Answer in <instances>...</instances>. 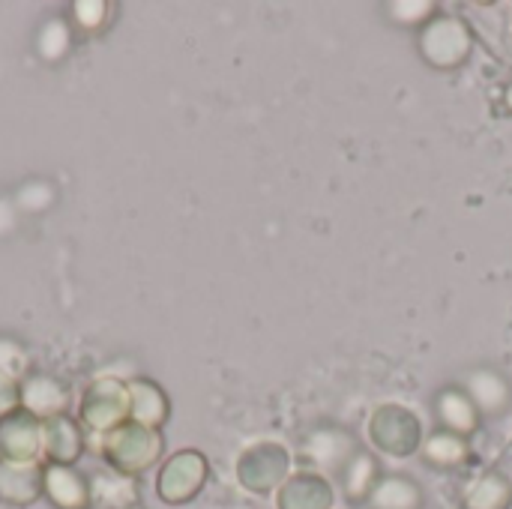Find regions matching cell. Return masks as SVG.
Returning <instances> with one entry per match:
<instances>
[{"instance_id":"cell-10","label":"cell","mask_w":512,"mask_h":509,"mask_svg":"<svg viewBox=\"0 0 512 509\" xmlns=\"http://www.w3.org/2000/svg\"><path fill=\"white\" fill-rule=\"evenodd\" d=\"M21 408V381L12 372H0V414Z\"/></svg>"},{"instance_id":"cell-2","label":"cell","mask_w":512,"mask_h":509,"mask_svg":"<svg viewBox=\"0 0 512 509\" xmlns=\"http://www.w3.org/2000/svg\"><path fill=\"white\" fill-rule=\"evenodd\" d=\"M129 417V390L117 381H96L81 399V420L96 432H111Z\"/></svg>"},{"instance_id":"cell-6","label":"cell","mask_w":512,"mask_h":509,"mask_svg":"<svg viewBox=\"0 0 512 509\" xmlns=\"http://www.w3.org/2000/svg\"><path fill=\"white\" fill-rule=\"evenodd\" d=\"M45 498L57 509L93 507L90 483L72 465H45Z\"/></svg>"},{"instance_id":"cell-4","label":"cell","mask_w":512,"mask_h":509,"mask_svg":"<svg viewBox=\"0 0 512 509\" xmlns=\"http://www.w3.org/2000/svg\"><path fill=\"white\" fill-rule=\"evenodd\" d=\"M204 474H207V465L198 453L174 456L159 474V498L165 504H186L189 498L198 495Z\"/></svg>"},{"instance_id":"cell-1","label":"cell","mask_w":512,"mask_h":509,"mask_svg":"<svg viewBox=\"0 0 512 509\" xmlns=\"http://www.w3.org/2000/svg\"><path fill=\"white\" fill-rule=\"evenodd\" d=\"M159 435L150 426H141L135 420H126L120 426H114L111 432H105L102 438V456L111 465V471L132 477L144 468H150L159 456Z\"/></svg>"},{"instance_id":"cell-5","label":"cell","mask_w":512,"mask_h":509,"mask_svg":"<svg viewBox=\"0 0 512 509\" xmlns=\"http://www.w3.org/2000/svg\"><path fill=\"white\" fill-rule=\"evenodd\" d=\"M45 495V468L39 462L0 459V501L9 507H30Z\"/></svg>"},{"instance_id":"cell-9","label":"cell","mask_w":512,"mask_h":509,"mask_svg":"<svg viewBox=\"0 0 512 509\" xmlns=\"http://www.w3.org/2000/svg\"><path fill=\"white\" fill-rule=\"evenodd\" d=\"M129 414L135 423L156 429L165 417V399L156 384L150 381H132L129 387Z\"/></svg>"},{"instance_id":"cell-7","label":"cell","mask_w":512,"mask_h":509,"mask_svg":"<svg viewBox=\"0 0 512 509\" xmlns=\"http://www.w3.org/2000/svg\"><path fill=\"white\" fill-rule=\"evenodd\" d=\"M81 450H84V438L72 417L60 414V417L42 420V453L48 465H75Z\"/></svg>"},{"instance_id":"cell-3","label":"cell","mask_w":512,"mask_h":509,"mask_svg":"<svg viewBox=\"0 0 512 509\" xmlns=\"http://www.w3.org/2000/svg\"><path fill=\"white\" fill-rule=\"evenodd\" d=\"M42 453V420L27 408H15L0 417V459L36 462Z\"/></svg>"},{"instance_id":"cell-8","label":"cell","mask_w":512,"mask_h":509,"mask_svg":"<svg viewBox=\"0 0 512 509\" xmlns=\"http://www.w3.org/2000/svg\"><path fill=\"white\" fill-rule=\"evenodd\" d=\"M69 393L54 375H33L21 384V408L36 414L39 420L60 417L66 411Z\"/></svg>"},{"instance_id":"cell-11","label":"cell","mask_w":512,"mask_h":509,"mask_svg":"<svg viewBox=\"0 0 512 509\" xmlns=\"http://www.w3.org/2000/svg\"><path fill=\"white\" fill-rule=\"evenodd\" d=\"M66 30H63V24L60 21H51L45 30H42V54L45 57H60L63 51H66Z\"/></svg>"}]
</instances>
